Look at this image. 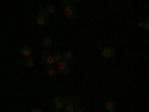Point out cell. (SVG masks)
<instances>
[{"label": "cell", "mask_w": 149, "mask_h": 112, "mask_svg": "<svg viewBox=\"0 0 149 112\" xmlns=\"http://www.w3.org/2000/svg\"><path fill=\"white\" fill-rule=\"evenodd\" d=\"M42 45H43V48H49L52 45V39L49 36H45L43 39H42Z\"/></svg>", "instance_id": "cell-12"}, {"label": "cell", "mask_w": 149, "mask_h": 112, "mask_svg": "<svg viewBox=\"0 0 149 112\" xmlns=\"http://www.w3.org/2000/svg\"><path fill=\"white\" fill-rule=\"evenodd\" d=\"M55 112H63V111H55Z\"/></svg>", "instance_id": "cell-20"}, {"label": "cell", "mask_w": 149, "mask_h": 112, "mask_svg": "<svg viewBox=\"0 0 149 112\" xmlns=\"http://www.w3.org/2000/svg\"><path fill=\"white\" fill-rule=\"evenodd\" d=\"M74 112H84V109L82 108H78V109H74Z\"/></svg>", "instance_id": "cell-18"}, {"label": "cell", "mask_w": 149, "mask_h": 112, "mask_svg": "<svg viewBox=\"0 0 149 112\" xmlns=\"http://www.w3.org/2000/svg\"><path fill=\"white\" fill-rule=\"evenodd\" d=\"M55 10H57V8H55L54 5H51V3L45 6V12H46V14H54Z\"/></svg>", "instance_id": "cell-13"}, {"label": "cell", "mask_w": 149, "mask_h": 112, "mask_svg": "<svg viewBox=\"0 0 149 112\" xmlns=\"http://www.w3.org/2000/svg\"><path fill=\"white\" fill-rule=\"evenodd\" d=\"M21 55L22 57H31L33 55V48L30 46V45H22L21 46Z\"/></svg>", "instance_id": "cell-7"}, {"label": "cell", "mask_w": 149, "mask_h": 112, "mask_svg": "<svg viewBox=\"0 0 149 112\" xmlns=\"http://www.w3.org/2000/svg\"><path fill=\"white\" fill-rule=\"evenodd\" d=\"M34 64L36 63H34V60L31 57H27L26 58V67H34Z\"/></svg>", "instance_id": "cell-14"}, {"label": "cell", "mask_w": 149, "mask_h": 112, "mask_svg": "<svg viewBox=\"0 0 149 112\" xmlns=\"http://www.w3.org/2000/svg\"><path fill=\"white\" fill-rule=\"evenodd\" d=\"M70 2H79V0H70Z\"/></svg>", "instance_id": "cell-19"}, {"label": "cell", "mask_w": 149, "mask_h": 112, "mask_svg": "<svg viewBox=\"0 0 149 112\" xmlns=\"http://www.w3.org/2000/svg\"><path fill=\"white\" fill-rule=\"evenodd\" d=\"M137 27H143L145 30H148L149 29V22L146 21V22H137Z\"/></svg>", "instance_id": "cell-16"}, {"label": "cell", "mask_w": 149, "mask_h": 112, "mask_svg": "<svg viewBox=\"0 0 149 112\" xmlns=\"http://www.w3.org/2000/svg\"><path fill=\"white\" fill-rule=\"evenodd\" d=\"M57 72L60 75H63V76H66V75H69L70 72V63L66 60H60L57 63Z\"/></svg>", "instance_id": "cell-1"}, {"label": "cell", "mask_w": 149, "mask_h": 112, "mask_svg": "<svg viewBox=\"0 0 149 112\" xmlns=\"http://www.w3.org/2000/svg\"><path fill=\"white\" fill-rule=\"evenodd\" d=\"M30 112H42V111H40V109H37V108H33Z\"/></svg>", "instance_id": "cell-17"}, {"label": "cell", "mask_w": 149, "mask_h": 112, "mask_svg": "<svg viewBox=\"0 0 149 112\" xmlns=\"http://www.w3.org/2000/svg\"><path fill=\"white\" fill-rule=\"evenodd\" d=\"M46 73L49 75V76H57V67L54 66V64H48V67H46Z\"/></svg>", "instance_id": "cell-10"}, {"label": "cell", "mask_w": 149, "mask_h": 112, "mask_svg": "<svg viewBox=\"0 0 149 112\" xmlns=\"http://www.w3.org/2000/svg\"><path fill=\"white\" fill-rule=\"evenodd\" d=\"M40 57H42V60L45 61L46 64H54V61H55V60H54V55L49 52L48 49H43L42 54H40Z\"/></svg>", "instance_id": "cell-6"}, {"label": "cell", "mask_w": 149, "mask_h": 112, "mask_svg": "<svg viewBox=\"0 0 149 112\" xmlns=\"http://www.w3.org/2000/svg\"><path fill=\"white\" fill-rule=\"evenodd\" d=\"M36 21H37V24H39V26H46V24L49 22V15L46 14L45 10H42V12H39V14H37Z\"/></svg>", "instance_id": "cell-3"}, {"label": "cell", "mask_w": 149, "mask_h": 112, "mask_svg": "<svg viewBox=\"0 0 149 112\" xmlns=\"http://www.w3.org/2000/svg\"><path fill=\"white\" fill-rule=\"evenodd\" d=\"M63 109H64L63 112H74V106H73V100H72V99H66Z\"/></svg>", "instance_id": "cell-8"}, {"label": "cell", "mask_w": 149, "mask_h": 112, "mask_svg": "<svg viewBox=\"0 0 149 112\" xmlns=\"http://www.w3.org/2000/svg\"><path fill=\"white\" fill-rule=\"evenodd\" d=\"M102 54H103V57L104 58H113L115 57V54H116V49L113 48V46H104L103 49H102Z\"/></svg>", "instance_id": "cell-4"}, {"label": "cell", "mask_w": 149, "mask_h": 112, "mask_svg": "<svg viewBox=\"0 0 149 112\" xmlns=\"http://www.w3.org/2000/svg\"><path fill=\"white\" fill-rule=\"evenodd\" d=\"M54 60L57 61V63H58L60 60H63V52H61V51H57V52L54 54Z\"/></svg>", "instance_id": "cell-15"}, {"label": "cell", "mask_w": 149, "mask_h": 112, "mask_svg": "<svg viewBox=\"0 0 149 112\" xmlns=\"http://www.w3.org/2000/svg\"><path fill=\"white\" fill-rule=\"evenodd\" d=\"M104 109H106L107 112H115V111H116V103H115L113 100H109V102L104 103Z\"/></svg>", "instance_id": "cell-9"}, {"label": "cell", "mask_w": 149, "mask_h": 112, "mask_svg": "<svg viewBox=\"0 0 149 112\" xmlns=\"http://www.w3.org/2000/svg\"><path fill=\"white\" fill-rule=\"evenodd\" d=\"M63 60L69 61V63H70V61L73 60V51H72V49H67V51L63 54Z\"/></svg>", "instance_id": "cell-11"}, {"label": "cell", "mask_w": 149, "mask_h": 112, "mask_svg": "<svg viewBox=\"0 0 149 112\" xmlns=\"http://www.w3.org/2000/svg\"><path fill=\"white\" fill-rule=\"evenodd\" d=\"M76 8H74L73 5H66V8H64V17L67 18V20H74L76 18Z\"/></svg>", "instance_id": "cell-2"}, {"label": "cell", "mask_w": 149, "mask_h": 112, "mask_svg": "<svg viewBox=\"0 0 149 112\" xmlns=\"http://www.w3.org/2000/svg\"><path fill=\"white\" fill-rule=\"evenodd\" d=\"M51 106H52L54 111H61L63 106H64V100H63V99H60V97H52Z\"/></svg>", "instance_id": "cell-5"}]
</instances>
